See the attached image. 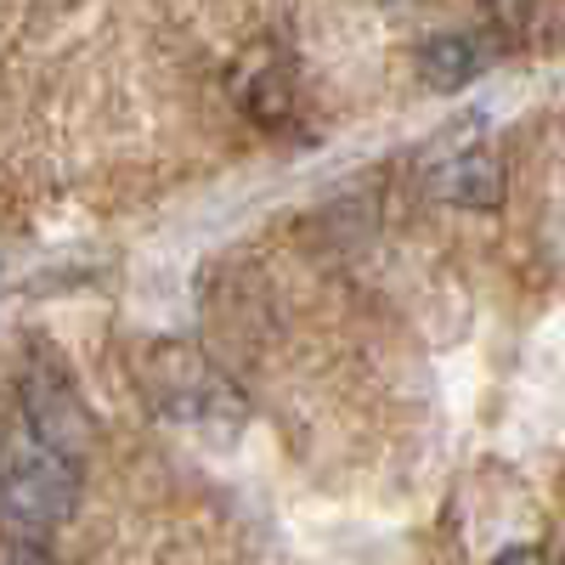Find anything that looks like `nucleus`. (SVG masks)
<instances>
[{
  "label": "nucleus",
  "mask_w": 565,
  "mask_h": 565,
  "mask_svg": "<svg viewBox=\"0 0 565 565\" xmlns=\"http://www.w3.org/2000/svg\"><path fill=\"white\" fill-rule=\"evenodd\" d=\"M418 68L436 90H458L469 85L481 68H487V52H481V34H430L418 45Z\"/></svg>",
  "instance_id": "3"
},
{
  "label": "nucleus",
  "mask_w": 565,
  "mask_h": 565,
  "mask_svg": "<svg viewBox=\"0 0 565 565\" xmlns=\"http://www.w3.org/2000/svg\"><path fill=\"white\" fill-rule=\"evenodd\" d=\"M498 565H548V559H543L537 548H503V554H498Z\"/></svg>",
  "instance_id": "6"
},
{
  "label": "nucleus",
  "mask_w": 565,
  "mask_h": 565,
  "mask_svg": "<svg viewBox=\"0 0 565 565\" xmlns=\"http://www.w3.org/2000/svg\"><path fill=\"white\" fill-rule=\"evenodd\" d=\"M0 565H52V559H45L40 543H12L7 554H0Z\"/></svg>",
  "instance_id": "5"
},
{
  "label": "nucleus",
  "mask_w": 565,
  "mask_h": 565,
  "mask_svg": "<svg viewBox=\"0 0 565 565\" xmlns=\"http://www.w3.org/2000/svg\"><path fill=\"white\" fill-rule=\"evenodd\" d=\"M79 503V469L45 452L23 424L0 430V526H12L18 543L63 526Z\"/></svg>",
  "instance_id": "1"
},
{
  "label": "nucleus",
  "mask_w": 565,
  "mask_h": 565,
  "mask_svg": "<svg viewBox=\"0 0 565 565\" xmlns=\"http://www.w3.org/2000/svg\"><path fill=\"white\" fill-rule=\"evenodd\" d=\"M18 396H23V430L45 447V452H57L63 463L79 469L90 436H97V424H90L74 380H68V367L57 362V351H34L29 367H23V380H18Z\"/></svg>",
  "instance_id": "2"
},
{
  "label": "nucleus",
  "mask_w": 565,
  "mask_h": 565,
  "mask_svg": "<svg viewBox=\"0 0 565 565\" xmlns=\"http://www.w3.org/2000/svg\"><path fill=\"white\" fill-rule=\"evenodd\" d=\"M436 193H441L447 204L492 210V204L503 199V175H498V164H492L487 153H469V159H458V164H447V170H441Z\"/></svg>",
  "instance_id": "4"
}]
</instances>
